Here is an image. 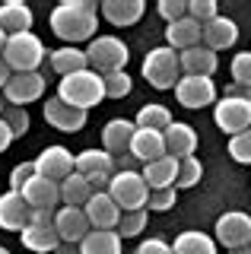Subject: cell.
Instances as JSON below:
<instances>
[{
    "label": "cell",
    "instance_id": "cell-48",
    "mask_svg": "<svg viewBox=\"0 0 251 254\" xmlns=\"http://www.w3.org/2000/svg\"><path fill=\"white\" fill-rule=\"evenodd\" d=\"M229 254H251V245H248V248H235V251H229Z\"/></svg>",
    "mask_w": 251,
    "mask_h": 254
},
{
    "label": "cell",
    "instance_id": "cell-46",
    "mask_svg": "<svg viewBox=\"0 0 251 254\" xmlns=\"http://www.w3.org/2000/svg\"><path fill=\"white\" fill-rule=\"evenodd\" d=\"M3 45H6V32L0 29V54H3Z\"/></svg>",
    "mask_w": 251,
    "mask_h": 254
},
{
    "label": "cell",
    "instance_id": "cell-17",
    "mask_svg": "<svg viewBox=\"0 0 251 254\" xmlns=\"http://www.w3.org/2000/svg\"><path fill=\"white\" fill-rule=\"evenodd\" d=\"M19 194L29 200L32 210H54L58 200H61V185L51 181V178H42V175H32Z\"/></svg>",
    "mask_w": 251,
    "mask_h": 254
},
{
    "label": "cell",
    "instance_id": "cell-16",
    "mask_svg": "<svg viewBox=\"0 0 251 254\" xmlns=\"http://www.w3.org/2000/svg\"><path fill=\"white\" fill-rule=\"evenodd\" d=\"M83 210H86V219H89L92 229H118V222H121V216H124L121 206L112 200L108 190H96Z\"/></svg>",
    "mask_w": 251,
    "mask_h": 254
},
{
    "label": "cell",
    "instance_id": "cell-10",
    "mask_svg": "<svg viewBox=\"0 0 251 254\" xmlns=\"http://www.w3.org/2000/svg\"><path fill=\"white\" fill-rule=\"evenodd\" d=\"M216 83L210 76H182L175 83V99L185 108H207L216 105Z\"/></svg>",
    "mask_w": 251,
    "mask_h": 254
},
{
    "label": "cell",
    "instance_id": "cell-29",
    "mask_svg": "<svg viewBox=\"0 0 251 254\" xmlns=\"http://www.w3.org/2000/svg\"><path fill=\"white\" fill-rule=\"evenodd\" d=\"M121 242L115 229H92L80 242V254H121Z\"/></svg>",
    "mask_w": 251,
    "mask_h": 254
},
{
    "label": "cell",
    "instance_id": "cell-1",
    "mask_svg": "<svg viewBox=\"0 0 251 254\" xmlns=\"http://www.w3.org/2000/svg\"><path fill=\"white\" fill-rule=\"evenodd\" d=\"M99 26V6L89 0H64L51 10V32L67 45L92 42Z\"/></svg>",
    "mask_w": 251,
    "mask_h": 254
},
{
    "label": "cell",
    "instance_id": "cell-40",
    "mask_svg": "<svg viewBox=\"0 0 251 254\" xmlns=\"http://www.w3.org/2000/svg\"><path fill=\"white\" fill-rule=\"evenodd\" d=\"M3 121L10 124L13 137H22V133L29 130V111H26V108H16V105H6V111H3Z\"/></svg>",
    "mask_w": 251,
    "mask_h": 254
},
{
    "label": "cell",
    "instance_id": "cell-31",
    "mask_svg": "<svg viewBox=\"0 0 251 254\" xmlns=\"http://www.w3.org/2000/svg\"><path fill=\"white\" fill-rule=\"evenodd\" d=\"M172 254H216V238L203 232H182L172 245Z\"/></svg>",
    "mask_w": 251,
    "mask_h": 254
},
{
    "label": "cell",
    "instance_id": "cell-26",
    "mask_svg": "<svg viewBox=\"0 0 251 254\" xmlns=\"http://www.w3.org/2000/svg\"><path fill=\"white\" fill-rule=\"evenodd\" d=\"M235 38H239V26L229 19V16H216L203 26V38L200 42L210 48V51H223V48H232Z\"/></svg>",
    "mask_w": 251,
    "mask_h": 254
},
{
    "label": "cell",
    "instance_id": "cell-6",
    "mask_svg": "<svg viewBox=\"0 0 251 254\" xmlns=\"http://www.w3.org/2000/svg\"><path fill=\"white\" fill-rule=\"evenodd\" d=\"M108 194L121 206V213L146 210V200H150V188H146L140 172H115L112 181H108Z\"/></svg>",
    "mask_w": 251,
    "mask_h": 254
},
{
    "label": "cell",
    "instance_id": "cell-33",
    "mask_svg": "<svg viewBox=\"0 0 251 254\" xmlns=\"http://www.w3.org/2000/svg\"><path fill=\"white\" fill-rule=\"evenodd\" d=\"M200 178H203V165H200L197 156H188V159H182V162H178V178H175V188H178V190L194 188Z\"/></svg>",
    "mask_w": 251,
    "mask_h": 254
},
{
    "label": "cell",
    "instance_id": "cell-5",
    "mask_svg": "<svg viewBox=\"0 0 251 254\" xmlns=\"http://www.w3.org/2000/svg\"><path fill=\"white\" fill-rule=\"evenodd\" d=\"M130 51L127 45L121 42L118 35H96L86 48V61H89V70H96L99 76L115 73V70H124Z\"/></svg>",
    "mask_w": 251,
    "mask_h": 254
},
{
    "label": "cell",
    "instance_id": "cell-41",
    "mask_svg": "<svg viewBox=\"0 0 251 254\" xmlns=\"http://www.w3.org/2000/svg\"><path fill=\"white\" fill-rule=\"evenodd\" d=\"M159 13H162V19L172 26V22H178V19L188 16V0H159Z\"/></svg>",
    "mask_w": 251,
    "mask_h": 254
},
{
    "label": "cell",
    "instance_id": "cell-14",
    "mask_svg": "<svg viewBox=\"0 0 251 254\" xmlns=\"http://www.w3.org/2000/svg\"><path fill=\"white\" fill-rule=\"evenodd\" d=\"M54 229H58L61 242H64V245H76V248H80V242L92 232L83 206H61V210L54 213Z\"/></svg>",
    "mask_w": 251,
    "mask_h": 254
},
{
    "label": "cell",
    "instance_id": "cell-43",
    "mask_svg": "<svg viewBox=\"0 0 251 254\" xmlns=\"http://www.w3.org/2000/svg\"><path fill=\"white\" fill-rule=\"evenodd\" d=\"M134 254H172V245L162 242V238H146V242L137 245Z\"/></svg>",
    "mask_w": 251,
    "mask_h": 254
},
{
    "label": "cell",
    "instance_id": "cell-30",
    "mask_svg": "<svg viewBox=\"0 0 251 254\" xmlns=\"http://www.w3.org/2000/svg\"><path fill=\"white\" fill-rule=\"evenodd\" d=\"M92 194H96V190H92L89 178L80 175V172L67 175V178L61 181V200H64V206H86Z\"/></svg>",
    "mask_w": 251,
    "mask_h": 254
},
{
    "label": "cell",
    "instance_id": "cell-15",
    "mask_svg": "<svg viewBox=\"0 0 251 254\" xmlns=\"http://www.w3.org/2000/svg\"><path fill=\"white\" fill-rule=\"evenodd\" d=\"M86 115L89 111H80L73 105H67V102H61L58 95H51L48 102H45V121H48L54 130L61 133H76L86 127Z\"/></svg>",
    "mask_w": 251,
    "mask_h": 254
},
{
    "label": "cell",
    "instance_id": "cell-28",
    "mask_svg": "<svg viewBox=\"0 0 251 254\" xmlns=\"http://www.w3.org/2000/svg\"><path fill=\"white\" fill-rule=\"evenodd\" d=\"M51 54V70L58 76H70V73H80V70L89 67V61H86V51H80L76 45H64L58 48V51H48Z\"/></svg>",
    "mask_w": 251,
    "mask_h": 254
},
{
    "label": "cell",
    "instance_id": "cell-8",
    "mask_svg": "<svg viewBox=\"0 0 251 254\" xmlns=\"http://www.w3.org/2000/svg\"><path fill=\"white\" fill-rule=\"evenodd\" d=\"M54 213L58 210H35L32 213V226H26L19 232L22 248H29L32 254H51L61 248V235L54 229Z\"/></svg>",
    "mask_w": 251,
    "mask_h": 254
},
{
    "label": "cell",
    "instance_id": "cell-11",
    "mask_svg": "<svg viewBox=\"0 0 251 254\" xmlns=\"http://www.w3.org/2000/svg\"><path fill=\"white\" fill-rule=\"evenodd\" d=\"M35 175H42V178H51V181H64L67 175H73V162L76 156L70 153L67 146H61V143H54V146H45L42 153H38L35 159Z\"/></svg>",
    "mask_w": 251,
    "mask_h": 254
},
{
    "label": "cell",
    "instance_id": "cell-23",
    "mask_svg": "<svg viewBox=\"0 0 251 254\" xmlns=\"http://www.w3.org/2000/svg\"><path fill=\"white\" fill-rule=\"evenodd\" d=\"M143 10H146L143 0H105V3H102V16L118 29L140 22L143 19Z\"/></svg>",
    "mask_w": 251,
    "mask_h": 254
},
{
    "label": "cell",
    "instance_id": "cell-13",
    "mask_svg": "<svg viewBox=\"0 0 251 254\" xmlns=\"http://www.w3.org/2000/svg\"><path fill=\"white\" fill-rule=\"evenodd\" d=\"M32 206L19 190H6L0 194V229L6 232H22L26 226H32Z\"/></svg>",
    "mask_w": 251,
    "mask_h": 254
},
{
    "label": "cell",
    "instance_id": "cell-3",
    "mask_svg": "<svg viewBox=\"0 0 251 254\" xmlns=\"http://www.w3.org/2000/svg\"><path fill=\"white\" fill-rule=\"evenodd\" d=\"M0 58L6 61V67L13 73H35L42 67V61L48 58L42 38L35 32H16V35H6V45H3V54Z\"/></svg>",
    "mask_w": 251,
    "mask_h": 254
},
{
    "label": "cell",
    "instance_id": "cell-9",
    "mask_svg": "<svg viewBox=\"0 0 251 254\" xmlns=\"http://www.w3.org/2000/svg\"><path fill=\"white\" fill-rule=\"evenodd\" d=\"M213 232H216V242L223 245V248H229V251L248 248L251 245V216L242 213V210H229V213H223V216L216 219Z\"/></svg>",
    "mask_w": 251,
    "mask_h": 254
},
{
    "label": "cell",
    "instance_id": "cell-25",
    "mask_svg": "<svg viewBox=\"0 0 251 254\" xmlns=\"http://www.w3.org/2000/svg\"><path fill=\"white\" fill-rule=\"evenodd\" d=\"M143 181L150 190H162V188H175V178H178V159L172 156H162V159H153V162L143 165Z\"/></svg>",
    "mask_w": 251,
    "mask_h": 254
},
{
    "label": "cell",
    "instance_id": "cell-45",
    "mask_svg": "<svg viewBox=\"0 0 251 254\" xmlns=\"http://www.w3.org/2000/svg\"><path fill=\"white\" fill-rule=\"evenodd\" d=\"M10 76H13V70L6 67V61H3V58H0V92H3V86H6V83H10Z\"/></svg>",
    "mask_w": 251,
    "mask_h": 254
},
{
    "label": "cell",
    "instance_id": "cell-36",
    "mask_svg": "<svg viewBox=\"0 0 251 254\" xmlns=\"http://www.w3.org/2000/svg\"><path fill=\"white\" fill-rule=\"evenodd\" d=\"M229 156L242 165H251V127L242 130V133H235V137H229Z\"/></svg>",
    "mask_w": 251,
    "mask_h": 254
},
{
    "label": "cell",
    "instance_id": "cell-18",
    "mask_svg": "<svg viewBox=\"0 0 251 254\" xmlns=\"http://www.w3.org/2000/svg\"><path fill=\"white\" fill-rule=\"evenodd\" d=\"M194 149H197V130L185 121H172L166 127V156L182 162V159L194 156Z\"/></svg>",
    "mask_w": 251,
    "mask_h": 254
},
{
    "label": "cell",
    "instance_id": "cell-20",
    "mask_svg": "<svg viewBox=\"0 0 251 254\" xmlns=\"http://www.w3.org/2000/svg\"><path fill=\"white\" fill-rule=\"evenodd\" d=\"M130 156H134L137 162H143V165L153 162V159H162V156H166V133L137 127L134 140H130Z\"/></svg>",
    "mask_w": 251,
    "mask_h": 254
},
{
    "label": "cell",
    "instance_id": "cell-38",
    "mask_svg": "<svg viewBox=\"0 0 251 254\" xmlns=\"http://www.w3.org/2000/svg\"><path fill=\"white\" fill-rule=\"evenodd\" d=\"M232 83L251 89V51H239L232 58Z\"/></svg>",
    "mask_w": 251,
    "mask_h": 254
},
{
    "label": "cell",
    "instance_id": "cell-7",
    "mask_svg": "<svg viewBox=\"0 0 251 254\" xmlns=\"http://www.w3.org/2000/svg\"><path fill=\"white\" fill-rule=\"evenodd\" d=\"M213 121L223 133H235L248 130L251 127V92L245 95H219L216 105H213Z\"/></svg>",
    "mask_w": 251,
    "mask_h": 254
},
{
    "label": "cell",
    "instance_id": "cell-12",
    "mask_svg": "<svg viewBox=\"0 0 251 254\" xmlns=\"http://www.w3.org/2000/svg\"><path fill=\"white\" fill-rule=\"evenodd\" d=\"M45 95V76L38 73H13L10 83L3 86V99L6 105H16V108H26L29 102H38Z\"/></svg>",
    "mask_w": 251,
    "mask_h": 254
},
{
    "label": "cell",
    "instance_id": "cell-42",
    "mask_svg": "<svg viewBox=\"0 0 251 254\" xmlns=\"http://www.w3.org/2000/svg\"><path fill=\"white\" fill-rule=\"evenodd\" d=\"M35 175V162H22V165H16V169L10 172V190H22L26 188V181Z\"/></svg>",
    "mask_w": 251,
    "mask_h": 254
},
{
    "label": "cell",
    "instance_id": "cell-19",
    "mask_svg": "<svg viewBox=\"0 0 251 254\" xmlns=\"http://www.w3.org/2000/svg\"><path fill=\"white\" fill-rule=\"evenodd\" d=\"M134 130H137V124L127 121V118H115V121H108L105 127H102V149H105V153H112V156L130 153Z\"/></svg>",
    "mask_w": 251,
    "mask_h": 254
},
{
    "label": "cell",
    "instance_id": "cell-44",
    "mask_svg": "<svg viewBox=\"0 0 251 254\" xmlns=\"http://www.w3.org/2000/svg\"><path fill=\"white\" fill-rule=\"evenodd\" d=\"M13 140H16V137H13V130H10V124H6L3 121V118H0V153H3V149L6 146H10V143Z\"/></svg>",
    "mask_w": 251,
    "mask_h": 254
},
{
    "label": "cell",
    "instance_id": "cell-47",
    "mask_svg": "<svg viewBox=\"0 0 251 254\" xmlns=\"http://www.w3.org/2000/svg\"><path fill=\"white\" fill-rule=\"evenodd\" d=\"M3 111H6V99H3V92H0V118H3Z\"/></svg>",
    "mask_w": 251,
    "mask_h": 254
},
{
    "label": "cell",
    "instance_id": "cell-21",
    "mask_svg": "<svg viewBox=\"0 0 251 254\" xmlns=\"http://www.w3.org/2000/svg\"><path fill=\"white\" fill-rule=\"evenodd\" d=\"M73 172L86 175V178H112L118 169H115L112 153H105V149H83V153H76Z\"/></svg>",
    "mask_w": 251,
    "mask_h": 254
},
{
    "label": "cell",
    "instance_id": "cell-49",
    "mask_svg": "<svg viewBox=\"0 0 251 254\" xmlns=\"http://www.w3.org/2000/svg\"><path fill=\"white\" fill-rule=\"evenodd\" d=\"M0 254H10V251H6V248H0Z\"/></svg>",
    "mask_w": 251,
    "mask_h": 254
},
{
    "label": "cell",
    "instance_id": "cell-32",
    "mask_svg": "<svg viewBox=\"0 0 251 254\" xmlns=\"http://www.w3.org/2000/svg\"><path fill=\"white\" fill-rule=\"evenodd\" d=\"M175 121L172 118V111H169V105H159V102H150V105H143L137 111V127H143V130H162L166 133V127Z\"/></svg>",
    "mask_w": 251,
    "mask_h": 254
},
{
    "label": "cell",
    "instance_id": "cell-4",
    "mask_svg": "<svg viewBox=\"0 0 251 254\" xmlns=\"http://www.w3.org/2000/svg\"><path fill=\"white\" fill-rule=\"evenodd\" d=\"M143 79L153 86V89H175V83L182 79V58L175 54V48L162 45V48H153L150 54L143 58Z\"/></svg>",
    "mask_w": 251,
    "mask_h": 254
},
{
    "label": "cell",
    "instance_id": "cell-2",
    "mask_svg": "<svg viewBox=\"0 0 251 254\" xmlns=\"http://www.w3.org/2000/svg\"><path fill=\"white\" fill-rule=\"evenodd\" d=\"M58 99L67 102V105L80 108V111H89L92 105H99L105 99V83L96 70H80V73H70V76H61L58 83Z\"/></svg>",
    "mask_w": 251,
    "mask_h": 254
},
{
    "label": "cell",
    "instance_id": "cell-24",
    "mask_svg": "<svg viewBox=\"0 0 251 254\" xmlns=\"http://www.w3.org/2000/svg\"><path fill=\"white\" fill-rule=\"evenodd\" d=\"M32 6L22 3V0H6L0 3V29L6 35H16V32H32Z\"/></svg>",
    "mask_w": 251,
    "mask_h": 254
},
{
    "label": "cell",
    "instance_id": "cell-35",
    "mask_svg": "<svg viewBox=\"0 0 251 254\" xmlns=\"http://www.w3.org/2000/svg\"><path fill=\"white\" fill-rule=\"evenodd\" d=\"M143 229H146V210H134V213H124L115 232L121 238H137Z\"/></svg>",
    "mask_w": 251,
    "mask_h": 254
},
{
    "label": "cell",
    "instance_id": "cell-37",
    "mask_svg": "<svg viewBox=\"0 0 251 254\" xmlns=\"http://www.w3.org/2000/svg\"><path fill=\"white\" fill-rule=\"evenodd\" d=\"M188 16L194 22H200V26H207L210 19L219 16V6H216V0H188Z\"/></svg>",
    "mask_w": 251,
    "mask_h": 254
},
{
    "label": "cell",
    "instance_id": "cell-22",
    "mask_svg": "<svg viewBox=\"0 0 251 254\" xmlns=\"http://www.w3.org/2000/svg\"><path fill=\"white\" fill-rule=\"evenodd\" d=\"M178 58H182V73L185 76H213L216 67H219L216 51H210L207 45H194V48H188V51H182Z\"/></svg>",
    "mask_w": 251,
    "mask_h": 254
},
{
    "label": "cell",
    "instance_id": "cell-34",
    "mask_svg": "<svg viewBox=\"0 0 251 254\" xmlns=\"http://www.w3.org/2000/svg\"><path fill=\"white\" fill-rule=\"evenodd\" d=\"M102 83H105V99H124V95H130V89H134V83H130L127 70L105 73V76H102Z\"/></svg>",
    "mask_w": 251,
    "mask_h": 254
},
{
    "label": "cell",
    "instance_id": "cell-27",
    "mask_svg": "<svg viewBox=\"0 0 251 254\" xmlns=\"http://www.w3.org/2000/svg\"><path fill=\"white\" fill-rule=\"evenodd\" d=\"M200 38H203V26L194 22L191 16L172 22V26L166 29V42H169V48H175L178 54L188 51V48H194V45H200Z\"/></svg>",
    "mask_w": 251,
    "mask_h": 254
},
{
    "label": "cell",
    "instance_id": "cell-39",
    "mask_svg": "<svg viewBox=\"0 0 251 254\" xmlns=\"http://www.w3.org/2000/svg\"><path fill=\"white\" fill-rule=\"evenodd\" d=\"M175 200H178V188H162V190H150V200H146V206L156 210V213H166V210L175 206Z\"/></svg>",
    "mask_w": 251,
    "mask_h": 254
}]
</instances>
